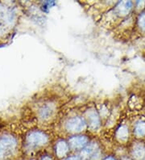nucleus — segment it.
<instances>
[{"label": "nucleus", "instance_id": "1", "mask_svg": "<svg viewBox=\"0 0 145 160\" xmlns=\"http://www.w3.org/2000/svg\"><path fill=\"white\" fill-rule=\"evenodd\" d=\"M133 154L135 158L139 160H143L145 158V148L143 146H137L134 149Z\"/></svg>", "mask_w": 145, "mask_h": 160}, {"label": "nucleus", "instance_id": "6", "mask_svg": "<svg viewBox=\"0 0 145 160\" xmlns=\"http://www.w3.org/2000/svg\"><path fill=\"white\" fill-rule=\"evenodd\" d=\"M107 160H112V159H111V158H109V159H107Z\"/></svg>", "mask_w": 145, "mask_h": 160}, {"label": "nucleus", "instance_id": "3", "mask_svg": "<svg viewBox=\"0 0 145 160\" xmlns=\"http://www.w3.org/2000/svg\"><path fill=\"white\" fill-rule=\"evenodd\" d=\"M139 24H140V26L143 28V29H145V13L143 14L140 19H139Z\"/></svg>", "mask_w": 145, "mask_h": 160}, {"label": "nucleus", "instance_id": "2", "mask_svg": "<svg viewBox=\"0 0 145 160\" xmlns=\"http://www.w3.org/2000/svg\"><path fill=\"white\" fill-rule=\"evenodd\" d=\"M136 133L139 135L145 134V123L144 122H140L136 126Z\"/></svg>", "mask_w": 145, "mask_h": 160}, {"label": "nucleus", "instance_id": "4", "mask_svg": "<svg viewBox=\"0 0 145 160\" xmlns=\"http://www.w3.org/2000/svg\"><path fill=\"white\" fill-rule=\"evenodd\" d=\"M67 160H79V158H77V157H74V158H70Z\"/></svg>", "mask_w": 145, "mask_h": 160}, {"label": "nucleus", "instance_id": "5", "mask_svg": "<svg viewBox=\"0 0 145 160\" xmlns=\"http://www.w3.org/2000/svg\"><path fill=\"white\" fill-rule=\"evenodd\" d=\"M44 160H51V159H49V158H45V159H44Z\"/></svg>", "mask_w": 145, "mask_h": 160}]
</instances>
